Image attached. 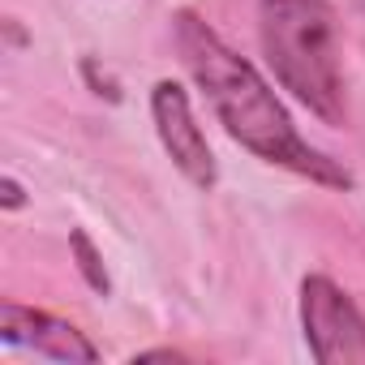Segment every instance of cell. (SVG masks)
<instances>
[{
	"label": "cell",
	"mask_w": 365,
	"mask_h": 365,
	"mask_svg": "<svg viewBox=\"0 0 365 365\" xmlns=\"http://www.w3.org/2000/svg\"><path fill=\"white\" fill-rule=\"evenodd\" d=\"M5 207H22V190H18V180H5Z\"/></svg>",
	"instance_id": "obj_7"
},
{
	"label": "cell",
	"mask_w": 365,
	"mask_h": 365,
	"mask_svg": "<svg viewBox=\"0 0 365 365\" xmlns=\"http://www.w3.org/2000/svg\"><path fill=\"white\" fill-rule=\"evenodd\" d=\"M176 43H180V56H185L190 73L198 78V86L215 103L224 129L245 150H254L267 163H284L301 176H314L322 185H335V190L352 185L344 168H335L309 142H301L284 103L271 95V86L258 78V69L250 61H241L228 43H220V35L207 22H198L194 14H180L176 18Z\"/></svg>",
	"instance_id": "obj_1"
},
{
	"label": "cell",
	"mask_w": 365,
	"mask_h": 365,
	"mask_svg": "<svg viewBox=\"0 0 365 365\" xmlns=\"http://www.w3.org/2000/svg\"><path fill=\"white\" fill-rule=\"evenodd\" d=\"M356 5H361V9H365V0H356Z\"/></svg>",
	"instance_id": "obj_8"
},
{
	"label": "cell",
	"mask_w": 365,
	"mask_h": 365,
	"mask_svg": "<svg viewBox=\"0 0 365 365\" xmlns=\"http://www.w3.org/2000/svg\"><path fill=\"white\" fill-rule=\"evenodd\" d=\"M0 339L18 344V348H35L39 356H56V361H95L99 356L95 344L78 327H69L43 309L14 305V301L0 305Z\"/></svg>",
	"instance_id": "obj_5"
},
{
	"label": "cell",
	"mask_w": 365,
	"mask_h": 365,
	"mask_svg": "<svg viewBox=\"0 0 365 365\" xmlns=\"http://www.w3.org/2000/svg\"><path fill=\"white\" fill-rule=\"evenodd\" d=\"M73 254H78V267H82V275L91 279V288H95V292H108V275H103V267H99V258H95L86 232H73Z\"/></svg>",
	"instance_id": "obj_6"
},
{
	"label": "cell",
	"mask_w": 365,
	"mask_h": 365,
	"mask_svg": "<svg viewBox=\"0 0 365 365\" xmlns=\"http://www.w3.org/2000/svg\"><path fill=\"white\" fill-rule=\"evenodd\" d=\"M301 318H305L309 352L322 365H365V318L331 279L322 275L305 279Z\"/></svg>",
	"instance_id": "obj_3"
},
{
	"label": "cell",
	"mask_w": 365,
	"mask_h": 365,
	"mask_svg": "<svg viewBox=\"0 0 365 365\" xmlns=\"http://www.w3.org/2000/svg\"><path fill=\"white\" fill-rule=\"evenodd\" d=\"M150 112H155V125H159V138L168 146V155L176 159V168L185 172L194 185H215V159H211V146L202 138V129L194 125V112H190V99L176 82H159L155 95H150Z\"/></svg>",
	"instance_id": "obj_4"
},
{
	"label": "cell",
	"mask_w": 365,
	"mask_h": 365,
	"mask_svg": "<svg viewBox=\"0 0 365 365\" xmlns=\"http://www.w3.org/2000/svg\"><path fill=\"white\" fill-rule=\"evenodd\" d=\"M258 31L275 78L309 103L322 120H344L339 61H335V22L327 0H258Z\"/></svg>",
	"instance_id": "obj_2"
}]
</instances>
